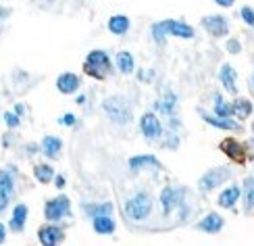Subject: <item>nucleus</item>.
<instances>
[{
  "instance_id": "nucleus-1",
  "label": "nucleus",
  "mask_w": 254,
  "mask_h": 246,
  "mask_svg": "<svg viewBox=\"0 0 254 246\" xmlns=\"http://www.w3.org/2000/svg\"><path fill=\"white\" fill-rule=\"evenodd\" d=\"M167 34L190 40V38H194V27H190V25L182 23V21H175V19H167V21H161V23L152 25V36L156 42H163Z\"/></svg>"
},
{
  "instance_id": "nucleus-2",
  "label": "nucleus",
  "mask_w": 254,
  "mask_h": 246,
  "mask_svg": "<svg viewBox=\"0 0 254 246\" xmlns=\"http://www.w3.org/2000/svg\"><path fill=\"white\" fill-rule=\"evenodd\" d=\"M83 71H86L88 76L96 78V80H104L111 71L109 55L104 50H92L88 55V59H86V63H83Z\"/></svg>"
},
{
  "instance_id": "nucleus-3",
  "label": "nucleus",
  "mask_w": 254,
  "mask_h": 246,
  "mask_svg": "<svg viewBox=\"0 0 254 246\" xmlns=\"http://www.w3.org/2000/svg\"><path fill=\"white\" fill-rule=\"evenodd\" d=\"M102 109L111 117V121H115V123L123 125V123L131 121V106L127 104L121 96H111V98H107L102 102Z\"/></svg>"
},
{
  "instance_id": "nucleus-4",
  "label": "nucleus",
  "mask_w": 254,
  "mask_h": 246,
  "mask_svg": "<svg viewBox=\"0 0 254 246\" xmlns=\"http://www.w3.org/2000/svg\"><path fill=\"white\" fill-rule=\"evenodd\" d=\"M150 209H152V200L150 196L146 194V192H140V194H135L133 198H129L125 202V213L127 217L133 219V221H142L150 215Z\"/></svg>"
},
{
  "instance_id": "nucleus-5",
  "label": "nucleus",
  "mask_w": 254,
  "mask_h": 246,
  "mask_svg": "<svg viewBox=\"0 0 254 246\" xmlns=\"http://www.w3.org/2000/svg\"><path fill=\"white\" fill-rule=\"evenodd\" d=\"M44 213H46V219H50V221L63 219L69 213V198L67 196H59V198L48 200L46 207H44Z\"/></svg>"
},
{
  "instance_id": "nucleus-6",
  "label": "nucleus",
  "mask_w": 254,
  "mask_h": 246,
  "mask_svg": "<svg viewBox=\"0 0 254 246\" xmlns=\"http://www.w3.org/2000/svg\"><path fill=\"white\" fill-rule=\"evenodd\" d=\"M229 173L231 171L229 169H225V167H219V169H210L208 173L200 179V190H204V192H208V190H213V188H217L219 184H223V181L229 177Z\"/></svg>"
},
{
  "instance_id": "nucleus-7",
  "label": "nucleus",
  "mask_w": 254,
  "mask_h": 246,
  "mask_svg": "<svg viewBox=\"0 0 254 246\" xmlns=\"http://www.w3.org/2000/svg\"><path fill=\"white\" fill-rule=\"evenodd\" d=\"M219 148L223 151L229 159H234L236 163H244L246 161V151H244V146H242L240 142H236V138H225L223 142L219 144Z\"/></svg>"
},
{
  "instance_id": "nucleus-8",
  "label": "nucleus",
  "mask_w": 254,
  "mask_h": 246,
  "mask_svg": "<svg viewBox=\"0 0 254 246\" xmlns=\"http://www.w3.org/2000/svg\"><path fill=\"white\" fill-rule=\"evenodd\" d=\"M202 25H204V29L208 31V34H213V36H225L229 31L225 17H221V15H208V17H204Z\"/></svg>"
},
{
  "instance_id": "nucleus-9",
  "label": "nucleus",
  "mask_w": 254,
  "mask_h": 246,
  "mask_svg": "<svg viewBox=\"0 0 254 246\" xmlns=\"http://www.w3.org/2000/svg\"><path fill=\"white\" fill-rule=\"evenodd\" d=\"M140 125H142V132H144V136L148 138V140H154V138H161V134H163L161 121H158L152 113H146V115L142 117V123H140Z\"/></svg>"
},
{
  "instance_id": "nucleus-10",
  "label": "nucleus",
  "mask_w": 254,
  "mask_h": 246,
  "mask_svg": "<svg viewBox=\"0 0 254 246\" xmlns=\"http://www.w3.org/2000/svg\"><path fill=\"white\" fill-rule=\"evenodd\" d=\"M10 194H13V175L8 171H0V213L6 209Z\"/></svg>"
},
{
  "instance_id": "nucleus-11",
  "label": "nucleus",
  "mask_w": 254,
  "mask_h": 246,
  "mask_svg": "<svg viewBox=\"0 0 254 246\" xmlns=\"http://www.w3.org/2000/svg\"><path fill=\"white\" fill-rule=\"evenodd\" d=\"M38 238H40V242L44 244V246H55V244L63 242L65 234H63V230L57 228V226H46V228H42V230H40Z\"/></svg>"
},
{
  "instance_id": "nucleus-12",
  "label": "nucleus",
  "mask_w": 254,
  "mask_h": 246,
  "mask_svg": "<svg viewBox=\"0 0 254 246\" xmlns=\"http://www.w3.org/2000/svg\"><path fill=\"white\" fill-rule=\"evenodd\" d=\"M57 88L63 92V94H73L77 92L79 88V78L75 73H63V76L57 80Z\"/></svg>"
},
{
  "instance_id": "nucleus-13",
  "label": "nucleus",
  "mask_w": 254,
  "mask_h": 246,
  "mask_svg": "<svg viewBox=\"0 0 254 246\" xmlns=\"http://www.w3.org/2000/svg\"><path fill=\"white\" fill-rule=\"evenodd\" d=\"M200 230H204L206 234H217L221 228H223V217H219L217 213H210V215H206L202 221H200Z\"/></svg>"
},
{
  "instance_id": "nucleus-14",
  "label": "nucleus",
  "mask_w": 254,
  "mask_h": 246,
  "mask_svg": "<svg viewBox=\"0 0 254 246\" xmlns=\"http://www.w3.org/2000/svg\"><path fill=\"white\" fill-rule=\"evenodd\" d=\"M179 196H182V190H175V188H165L163 194H161V202H163V209L165 213L171 211L177 202H179Z\"/></svg>"
},
{
  "instance_id": "nucleus-15",
  "label": "nucleus",
  "mask_w": 254,
  "mask_h": 246,
  "mask_svg": "<svg viewBox=\"0 0 254 246\" xmlns=\"http://www.w3.org/2000/svg\"><path fill=\"white\" fill-rule=\"evenodd\" d=\"M109 29L113 31V34L123 36V34H127V29H129V19H127L125 15H115V17L109 19Z\"/></svg>"
},
{
  "instance_id": "nucleus-16",
  "label": "nucleus",
  "mask_w": 254,
  "mask_h": 246,
  "mask_svg": "<svg viewBox=\"0 0 254 246\" xmlns=\"http://www.w3.org/2000/svg\"><path fill=\"white\" fill-rule=\"evenodd\" d=\"M94 230L102 236H109V234L115 232V221L111 219V215H100V217H94Z\"/></svg>"
},
{
  "instance_id": "nucleus-17",
  "label": "nucleus",
  "mask_w": 254,
  "mask_h": 246,
  "mask_svg": "<svg viewBox=\"0 0 254 246\" xmlns=\"http://www.w3.org/2000/svg\"><path fill=\"white\" fill-rule=\"evenodd\" d=\"M25 219H27V207L25 205H17L13 211V219H10V230L21 232L25 226Z\"/></svg>"
},
{
  "instance_id": "nucleus-18",
  "label": "nucleus",
  "mask_w": 254,
  "mask_h": 246,
  "mask_svg": "<svg viewBox=\"0 0 254 246\" xmlns=\"http://www.w3.org/2000/svg\"><path fill=\"white\" fill-rule=\"evenodd\" d=\"M240 198V188L238 186H231L227 190L221 192V196H219V205L221 207H225V209H231L236 205V200Z\"/></svg>"
},
{
  "instance_id": "nucleus-19",
  "label": "nucleus",
  "mask_w": 254,
  "mask_h": 246,
  "mask_svg": "<svg viewBox=\"0 0 254 246\" xmlns=\"http://www.w3.org/2000/svg\"><path fill=\"white\" fill-rule=\"evenodd\" d=\"M161 167V163H158V159L152 157V155H144V157H133L129 159V167L135 171V169H142V167Z\"/></svg>"
},
{
  "instance_id": "nucleus-20",
  "label": "nucleus",
  "mask_w": 254,
  "mask_h": 246,
  "mask_svg": "<svg viewBox=\"0 0 254 246\" xmlns=\"http://www.w3.org/2000/svg\"><path fill=\"white\" fill-rule=\"evenodd\" d=\"M219 78H221V82H223V85H225L229 92L236 94V73H234V69H231V65H223V67H221Z\"/></svg>"
},
{
  "instance_id": "nucleus-21",
  "label": "nucleus",
  "mask_w": 254,
  "mask_h": 246,
  "mask_svg": "<svg viewBox=\"0 0 254 246\" xmlns=\"http://www.w3.org/2000/svg\"><path fill=\"white\" fill-rule=\"evenodd\" d=\"M42 148H44V153L48 155V157H59V153H61V148H63V142L59 140V138H55V136H46L44 138V142H42Z\"/></svg>"
},
{
  "instance_id": "nucleus-22",
  "label": "nucleus",
  "mask_w": 254,
  "mask_h": 246,
  "mask_svg": "<svg viewBox=\"0 0 254 246\" xmlns=\"http://www.w3.org/2000/svg\"><path fill=\"white\" fill-rule=\"evenodd\" d=\"M231 113L240 119H246V117L252 113V102L250 100H244V98H238L234 104H231Z\"/></svg>"
},
{
  "instance_id": "nucleus-23",
  "label": "nucleus",
  "mask_w": 254,
  "mask_h": 246,
  "mask_svg": "<svg viewBox=\"0 0 254 246\" xmlns=\"http://www.w3.org/2000/svg\"><path fill=\"white\" fill-rule=\"evenodd\" d=\"M86 213L90 217H100V215H111L113 213V205L111 202H104V205H83Z\"/></svg>"
},
{
  "instance_id": "nucleus-24",
  "label": "nucleus",
  "mask_w": 254,
  "mask_h": 246,
  "mask_svg": "<svg viewBox=\"0 0 254 246\" xmlns=\"http://www.w3.org/2000/svg\"><path fill=\"white\" fill-rule=\"evenodd\" d=\"M202 119L210 125H215V127H221V130H238V125L234 121H229L227 117H210V115H202Z\"/></svg>"
},
{
  "instance_id": "nucleus-25",
  "label": "nucleus",
  "mask_w": 254,
  "mask_h": 246,
  "mask_svg": "<svg viewBox=\"0 0 254 246\" xmlns=\"http://www.w3.org/2000/svg\"><path fill=\"white\" fill-rule=\"evenodd\" d=\"M117 67L123 73H131L133 71V57L129 55V52H119L117 55Z\"/></svg>"
},
{
  "instance_id": "nucleus-26",
  "label": "nucleus",
  "mask_w": 254,
  "mask_h": 246,
  "mask_svg": "<svg viewBox=\"0 0 254 246\" xmlns=\"http://www.w3.org/2000/svg\"><path fill=\"white\" fill-rule=\"evenodd\" d=\"M34 173H36V179L40 184H48V181L55 177V171H52V167H48V165H38L34 169Z\"/></svg>"
},
{
  "instance_id": "nucleus-27",
  "label": "nucleus",
  "mask_w": 254,
  "mask_h": 246,
  "mask_svg": "<svg viewBox=\"0 0 254 246\" xmlns=\"http://www.w3.org/2000/svg\"><path fill=\"white\" fill-rule=\"evenodd\" d=\"M244 190H246V211H250L254 207V177L246 179Z\"/></svg>"
},
{
  "instance_id": "nucleus-28",
  "label": "nucleus",
  "mask_w": 254,
  "mask_h": 246,
  "mask_svg": "<svg viewBox=\"0 0 254 246\" xmlns=\"http://www.w3.org/2000/svg\"><path fill=\"white\" fill-rule=\"evenodd\" d=\"M173 106H175V96L173 94H167L165 100L156 104V109H161L163 113H173Z\"/></svg>"
},
{
  "instance_id": "nucleus-29",
  "label": "nucleus",
  "mask_w": 254,
  "mask_h": 246,
  "mask_svg": "<svg viewBox=\"0 0 254 246\" xmlns=\"http://www.w3.org/2000/svg\"><path fill=\"white\" fill-rule=\"evenodd\" d=\"M215 113H217L219 117H229V115H231V106H229V104H225L221 96H219L217 102H215Z\"/></svg>"
},
{
  "instance_id": "nucleus-30",
  "label": "nucleus",
  "mask_w": 254,
  "mask_h": 246,
  "mask_svg": "<svg viewBox=\"0 0 254 246\" xmlns=\"http://www.w3.org/2000/svg\"><path fill=\"white\" fill-rule=\"evenodd\" d=\"M242 19H244L248 25L254 27V10H252L250 6H244V8H242Z\"/></svg>"
},
{
  "instance_id": "nucleus-31",
  "label": "nucleus",
  "mask_w": 254,
  "mask_h": 246,
  "mask_svg": "<svg viewBox=\"0 0 254 246\" xmlns=\"http://www.w3.org/2000/svg\"><path fill=\"white\" fill-rule=\"evenodd\" d=\"M4 121H6L8 127H17V125H19V117H17L15 113H6V115H4Z\"/></svg>"
},
{
  "instance_id": "nucleus-32",
  "label": "nucleus",
  "mask_w": 254,
  "mask_h": 246,
  "mask_svg": "<svg viewBox=\"0 0 254 246\" xmlns=\"http://www.w3.org/2000/svg\"><path fill=\"white\" fill-rule=\"evenodd\" d=\"M227 50L231 52V55H238V52H240V42L229 40V42H227Z\"/></svg>"
},
{
  "instance_id": "nucleus-33",
  "label": "nucleus",
  "mask_w": 254,
  "mask_h": 246,
  "mask_svg": "<svg viewBox=\"0 0 254 246\" xmlns=\"http://www.w3.org/2000/svg\"><path fill=\"white\" fill-rule=\"evenodd\" d=\"M61 123H65V125H73V123H75V115L67 113V115L63 117V119H61Z\"/></svg>"
},
{
  "instance_id": "nucleus-34",
  "label": "nucleus",
  "mask_w": 254,
  "mask_h": 246,
  "mask_svg": "<svg viewBox=\"0 0 254 246\" xmlns=\"http://www.w3.org/2000/svg\"><path fill=\"white\" fill-rule=\"evenodd\" d=\"M4 238H6V230H4V226H2V223H0V244L4 242Z\"/></svg>"
},
{
  "instance_id": "nucleus-35",
  "label": "nucleus",
  "mask_w": 254,
  "mask_h": 246,
  "mask_svg": "<svg viewBox=\"0 0 254 246\" xmlns=\"http://www.w3.org/2000/svg\"><path fill=\"white\" fill-rule=\"evenodd\" d=\"M217 4H221V6H231L234 4V0H215Z\"/></svg>"
},
{
  "instance_id": "nucleus-36",
  "label": "nucleus",
  "mask_w": 254,
  "mask_h": 246,
  "mask_svg": "<svg viewBox=\"0 0 254 246\" xmlns=\"http://www.w3.org/2000/svg\"><path fill=\"white\" fill-rule=\"evenodd\" d=\"M57 188H63V186H65V177H63V175H59L57 177V184H55Z\"/></svg>"
},
{
  "instance_id": "nucleus-37",
  "label": "nucleus",
  "mask_w": 254,
  "mask_h": 246,
  "mask_svg": "<svg viewBox=\"0 0 254 246\" xmlns=\"http://www.w3.org/2000/svg\"><path fill=\"white\" fill-rule=\"evenodd\" d=\"M252 83H254V78H252Z\"/></svg>"
}]
</instances>
